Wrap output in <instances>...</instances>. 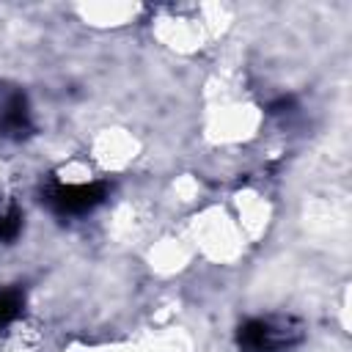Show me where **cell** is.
Segmentation results:
<instances>
[{
	"mask_svg": "<svg viewBox=\"0 0 352 352\" xmlns=\"http://www.w3.org/2000/svg\"><path fill=\"white\" fill-rule=\"evenodd\" d=\"M33 129L28 99L22 91H11L0 102V132L8 138H25Z\"/></svg>",
	"mask_w": 352,
	"mask_h": 352,
	"instance_id": "3957f363",
	"label": "cell"
},
{
	"mask_svg": "<svg viewBox=\"0 0 352 352\" xmlns=\"http://www.w3.org/2000/svg\"><path fill=\"white\" fill-rule=\"evenodd\" d=\"M107 195V187L99 182H58L47 187V204L60 214H85L99 206Z\"/></svg>",
	"mask_w": 352,
	"mask_h": 352,
	"instance_id": "6da1fadb",
	"label": "cell"
},
{
	"mask_svg": "<svg viewBox=\"0 0 352 352\" xmlns=\"http://www.w3.org/2000/svg\"><path fill=\"white\" fill-rule=\"evenodd\" d=\"M19 212L16 209H11V212H6V214H0V242L3 239H14L16 236V231H19Z\"/></svg>",
	"mask_w": 352,
	"mask_h": 352,
	"instance_id": "5b68a950",
	"label": "cell"
},
{
	"mask_svg": "<svg viewBox=\"0 0 352 352\" xmlns=\"http://www.w3.org/2000/svg\"><path fill=\"white\" fill-rule=\"evenodd\" d=\"M236 338L242 352H283L297 338V333L289 330V322L250 319L239 327Z\"/></svg>",
	"mask_w": 352,
	"mask_h": 352,
	"instance_id": "7a4b0ae2",
	"label": "cell"
},
{
	"mask_svg": "<svg viewBox=\"0 0 352 352\" xmlns=\"http://www.w3.org/2000/svg\"><path fill=\"white\" fill-rule=\"evenodd\" d=\"M22 311V294L19 292H0V327L11 324Z\"/></svg>",
	"mask_w": 352,
	"mask_h": 352,
	"instance_id": "277c9868",
	"label": "cell"
}]
</instances>
